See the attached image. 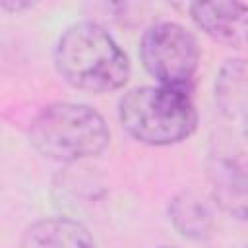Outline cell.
Returning a JSON list of instances; mask_svg holds the SVG:
<instances>
[{
  "label": "cell",
  "instance_id": "cell-11",
  "mask_svg": "<svg viewBox=\"0 0 248 248\" xmlns=\"http://www.w3.org/2000/svg\"><path fill=\"white\" fill-rule=\"evenodd\" d=\"M157 248H174V246H157Z\"/></svg>",
  "mask_w": 248,
  "mask_h": 248
},
{
  "label": "cell",
  "instance_id": "cell-8",
  "mask_svg": "<svg viewBox=\"0 0 248 248\" xmlns=\"http://www.w3.org/2000/svg\"><path fill=\"white\" fill-rule=\"evenodd\" d=\"M215 103L223 116L248 130V60H227L215 79Z\"/></svg>",
  "mask_w": 248,
  "mask_h": 248
},
{
  "label": "cell",
  "instance_id": "cell-4",
  "mask_svg": "<svg viewBox=\"0 0 248 248\" xmlns=\"http://www.w3.org/2000/svg\"><path fill=\"white\" fill-rule=\"evenodd\" d=\"M143 68L159 85L192 91L194 76L200 64V48L196 37L174 21L151 25L140 45Z\"/></svg>",
  "mask_w": 248,
  "mask_h": 248
},
{
  "label": "cell",
  "instance_id": "cell-10",
  "mask_svg": "<svg viewBox=\"0 0 248 248\" xmlns=\"http://www.w3.org/2000/svg\"><path fill=\"white\" fill-rule=\"evenodd\" d=\"M2 6H4L6 10H16V12H17V10H23V8H29L31 4H29V2H23V4H10V2H4Z\"/></svg>",
  "mask_w": 248,
  "mask_h": 248
},
{
  "label": "cell",
  "instance_id": "cell-6",
  "mask_svg": "<svg viewBox=\"0 0 248 248\" xmlns=\"http://www.w3.org/2000/svg\"><path fill=\"white\" fill-rule=\"evenodd\" d=\"M190 17L213 41L232 48H248V4L194 2Z\"/></svg>",
  "mask_w": 248,
  "mask_h": 248
},
{
  "label": "cell",
  "instance_id": "cell-9",
  "mask_svg": "<svg viewBox=\"0 0 248 248\" xmlns=\"http://www.w3.org/2000/svg\"><path fill=\"white\" fill-rule=\"evenodd\" d=\"M169 221L190 240H205L213 232V213L209 205L192 190H182L169 202Z\"/></svg>",
  "mask_w": 248,
  "mask_h": 248
},
{
  "label": "cell",
  "instance_id": "cell-7",
  "mask_svg": "<svg viewBox=\"0 0 248 248\" xmlns=\"http://www.w3.org/2000/svg\"><path fill=\"white\" fill-rule=\"evenodd\" d=\"M21 248H97L91 232L68 217H46L25 229Z\"/></svg>",
  "mask_w": 248,
  "mask_h": 248
},
{
  "label": "cell",
  "instance_id": "cell-12",
  "mask_svg": "<svg viewBox=\"0 0 248 248\" xmlns=\"http://www.w3.org/2000/svg\"><path fill=\"white\" fill-rule=\"evenodd\" d=\"M242 248H248V242H246V244H244V246H242Z\"/></svg>",
  "mask_w": 248,
  "mask_h": 248
},
{
  "label": "cell",
  "instance_id": "cell-5",
  "mask_svg": "<svg viewBox=\"0 0 248 248\" xmlns=\"http://www.w3.org/2000/svg\"><path fill=\"white\" fill-rule=\"evenodd\" d=\"M207 178L215 203L232 219L248 223V163L215 153L207 161Z\"/></svg>",
  "mask_w": 248,
  "mask_h": 248
},
{
  "label": "cell",
  "instance_id": "cell-2",
  "mask_svg": "<svg viewBox=\"0 0 248 248\" xmlns=\"http://www.w3.org/2000/svg\"><path fill=\"white\" fill-rule=\"evenodd\" d=\"M122 128L140 143L165 147L188 140L198 126L190 91L165 85H141L118 101Z\"/></svg>",
  "mask_w": 248,
  "mask_h": 248
},
{
  "label": "cell",
  "instance_id": "cell-3",
  "mask_svg": "<svg viewBox=\"0 0 248 248\" xmlns=\"http://www.w3.org/2000/svg\"><path fill=\"white\" fill-rule=\"evenodd\" d=\"M110 132L93 107L58 101L41 108L29 126V141L45 159L78 163L97 157L108 145Z\"/></svg>",
  "mask_w": 248,
  "mask_h": 248
},
{
  "label": "cell",
  "instance_id": "cell-1",
  "mask_svg": "<svg viewBox=\"0 0 248 248\" xmlns=\"http://www.w3.org/2000/svg\"><path fill=\"white\" fill-rule=\"evenodd\" d=\"M54 66L64 81L91 93L116 91L130 78V60L112 35L93 23L70 25L54 46Z\"/></svg>",
  "mask_w": 248,
  "mask_h": 248
}]
</instances>
